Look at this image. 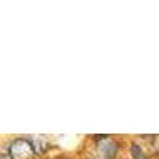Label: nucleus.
<instances>
[{
	"label": "nucleus",
	"mask_w": 159,
	"mask_h": 159,
	"mask_svg": "<svg viewBox=\"0 0 159 159\" xmlns=\"http://www.w3.org/2000/svg\"><path fill=\"white\" fill-rule=\"evenodd\" d=\"M8 154L11 159H32L35 154L32 142L25 139H16L10 143L8 147Z\"/></svg>",
	"instance_id": "obj_1"
},
{
	"label": "nucleus",
	"mask_w": 159,
	"mask_h": 159,
	"mask_svg": "<svg viewBox=\"0 0 159 159\" xmlns=\"http://www.w3.org/2000/svg\"><path fill=\"white\" fill-rule=\"evenodd\" d=\"M97 140H100V143H99V150H100V153H102V156L103 157H107V159H111L115 154H116V150H118V147H116V143L111 140V139H108V137H97Z\"/></svg>",
	"instance_id": "obj_2"
},
{
	"label": "nucleus",
	"mask_w": 159,
	"mask_h": 159,
	"mask_svg": "<svg viewBox=\"0 0 159 159\" xmlns=\"http://www.w3.org/2000/svg\"><path fill=\"white\" fill-rule=\"evenodd\" d=\"M130 153H132V156H134L135 159H145V154H143V150L139 147V145H132L130 147Z\"/></svg>",
	"instance_id": "obj_3"
},
{
	"label": "nucleus",
	"mask_w": 159,
	"mask_h": 159,
	"mask_svg": "<svg viewBox=\"0 0 159 159\" xmlns=\"http://www.w3.org/2000/svg\"><path fill=\"white\" fill-rule=\"evenodd\" d=\"M88 159H92V157H88Z\"/></svg>",
	"instance_id": "obj_4"
}]
</instances>
